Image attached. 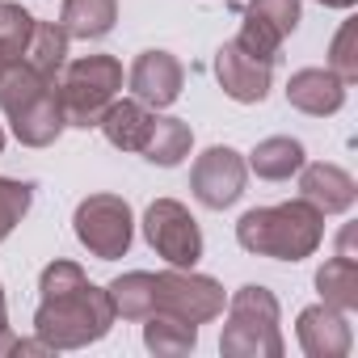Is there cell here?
I'll return each instance as SVG.
<instances>
[{
	"instance_id": "6da1fadb",
	"label": "cell",
	"mask_w": 358,
	"mask_h": 358,
	"mask_svg": "<svg viewBox=\"0 0 358 358\" xmlns=\"http://www.w3.org/2000/svg\"><path fill=\"white\" fill-rule=\"evenodd\" d=\"M110 324H114L110 291H97L80 266L55 262L43 270V303H38L34 329L51 350L89 345V341L106 337Z\"/></svg>"
},
{
	"instance_id": "7a4b0ae2",
	"label": "cell",
	"mask_w": 358,
	"mask_h": 358,
	"mask_svg": "<svg viewBox=\"0 0 358 358\" xmlns=\"http://www.w3.org/2000/svg\"><path fill=\"white\" fill-rule=\"evenodd\" d=\"M324 232V211H316L308 199L299 203H282V207H262L249 211L236 224V241L249 253L262 257H278V262H299L320 245Z\"/></svg>"
},
{
	"instance_id": "3957f363",
	"label": "cell",
	"mask_w": 358,
	"mask_h": 358,
	"mask_svg": "<svg viewBox=\"0 0 358 358\" xmlns=\"http://www.w3.org/2000/svg\"><path fill=\"white\" fill-rule=\"evenodd\" d=\"M0 110L9 114L17 139L30 143V148L55 143V135L68 127V122H64V106H59L55 85L43 80V76H34L22 59L9 64V72L0 76Z\"/></svg>"
},
{
	"instance_id": "277c9868",
	"label": "cell",
	"mask_w": 358,
	"mask_h": 358,
	"mask_svg": "<svg viewBox=\"0 0 358 358\" xmlns=\"http://www.w3.org/2000/svg\"><path fill=\"white\" fill-rule=\"evenodd\" d=\"M118 89H122V64H118V59H110V55L76 59V64L64 72V85H59L64 122L85 127V131L97 127Z\"/></svg>"
},
{
	"instance_id": "5b68a950",
	"label": "cell",
	"mask_w": 358,
	"mask_h": 358,
	"mask_svg": "<svg viewBox=\"0 0 358 358\" xmlns=\"http://www.w3.org/2000/svg\"><path fill=\"white\" fill-rule=\"evenodd\" d=\"M224 354H282V337H278V303L266 287H241V295L232 299L228 312V329L220 337Z\"/></svg>"
},
{
	"instance_id": "8992f818",
	"label": "cell",
	"mask_w": 358,
	"mask_h": 358,
	"mask_svg": "<svg viewBox=\"0 0 358 358\" xmlns=\"http://www.w3.org/2000/svg\"><path fill=\"white\" fill-rule=\"evenodd\" d=\"M143 236L148 245L177 270H186L203 257V232L194 224V215L182 207V203H173V199H160L148 207L143 215Z\"/></svg>"
},
{
	"instance_id": "52a82bcc",
	"label": "cell",
	"mask_w": 358,
	"mask_h": 358,
	"mask_svg": "<svg viewBox=\"0 0 358 358\" xmlns=\"http://www.w3.org/2000/svg\"><path fill=\"white\" fill-rule=\"evenodd\" d=\"M76 236L80 245L110 262V257H122L131 249V207L114 194H93L76 207Z\"/></svg>"
},
{
	"instance_id": "ba28073f",
	"label": "cell",
	"mask_w": 358,
	"mask_h": 358,
	"mask_svg": "<svg viewBox=\"0 0 358 358\" xmlns=\"http://www.w3.org/2000/svg\"><path fill=\"white\" fill-rule=\"evenodd\" d=\"M156 312H169L186 324H203L224 312V287L215 278L182 274L173 266L169 274H156Z\"/></svg>"
},
{
	"instance_id": "9c48e42d",
	"label": "cell",
	"mask_w": 358,
	"mask_h": 358,
	"mask_svg": "<svg viewBox=\"0 0 358 358\" xmlns=\"http://www.w3.org/2000/svg\"><path fill=\"white\" fill-rule=\"evenodd\" d=\"M190 186H194V199L211 211H224L241 199L245 190V160L232 152V148H207L190 173Z\"/></svg>"
},
{
	"instance_id": "30bf717a",
	"label": "cell",
	"mask_w": 358,
	"mask_h": 358,
	"mask_svg": "<svg viewBox=\"0 0 358 358\" xmlns=\"http://www.w3.org/2000/svg\"><path fill=\"white\" fill-rule=\"evenodd\" d=\"M295 22H299V0H249L245 30L236 34V43L274 64V51L295 30Z\"/></svg>"
},
{
	"instance_id": "8fae6325",
	"label": "cell",
	"mask_w": 358,
	"mask_h": 358,
	"mask_svg": "<svg viewBox=\"0 0 358 358\" xmlns=\"http://www.w3.org/2000/svg\"><path fill=\"white\" fill-rule=\"evenodd\" d=\"M215 72H220V85L232 101H262L266 89H270V59L245 51L241 43H224L220 55H215Z\"/></svg>"
},
{
	"instance_id": "7c38bea8",
	"label": "cell",
	"mask_w": 358,
	"mask_h": 358,
	"mask_svg": "<svg viewBox=\"0 0 358 358\" xmlns=\"http://www.w3.org/2000/svg\"><path fill=\"white\" fill-rule=\"evenodd\" d=\"M182 76H186L182 64L169 51H143L131 68V93H135V101H143L152 110H164L182 93Z\"/></svg>"
},
{
	"instance_id": "4fadbf2b",
	"label": "cell",
	"mask_w": 358,
	"mask_h": 358,
	"mask_svg": "<svg viewBox=\"0 0 358 358\" xmlns=\"http://www.w3.org/2000/svg\"><path fill=\"white\" fill-rule=\"evenodd\" d=\"M299 345L312 354V358H333V354H345L350 350V324L341 312L333 308H308L299 316Z\"/></svg>"
},
{
	"instance_id": "5bb4252c",
	"label": "cell",
	"mask_w": 358,
	"mask_h": 358,
	"mask_svg": "<svg viewBox=\"0 0 358 358\" xmlns=\"http://www.w3.org/2000/svg\"><path fill=\"white\" fill-rule=\"evenodd\" d=\"M341 97H345L341 76H333L324 68H303L287 85V101L295 110H303V114H333L341 106Z\"/></svg>"
},
{
	"instance_id": "9a60e30c",
	"label": "cell",
	"mask_w": 358,
	"mask_h": 358,
	"mask_svg": "<svg viewBox=\"0 0 358 358\" xmlns=\"http://www.w3.org/2000/svg\"><path fill=\"white\" fill-rule=\"evenodd\" d=\"M299 190H303V199L316 211H350V203H354V177L345 169H337V164H308Z\"/></svg>"
},
{
	"instance_id": "2e32d148",
	"label": "cell",
	"mask_w": 358,
	"mask_h": 358,
	"mask_svg": "<svg viewBox=\"0 0 358 358\" xmlns=\"http://www.w3.org/2000/svg\"><path fill=\"white\" fill-rule=\"evenodd\" d=\"M22 64H26L34 76H43V80L55 85V76H59L64 64H68V30L55 26V22H34L30 43H26V51H22Z\"/></svg>"
},
{
	"instance_id": "e0dca14e",
	"label": "cell",
	"mask_w": 358,
	"mask_h": 358,
	"mask_svg": "<svg viewBox=\"0 0 358 358\" xmlns=\"http://www.w3.org/2000/svg\"><path fill=\"white\" fill-rule=\"evenodd\" d=\"M152 118H156V114H152L143 101H110L97 127L106 131V139H110L114 148H122V152H139V148L148 143Z\"/></svg>"
},
{
	"instance_id": "ac0fdd59",
	"label": "cell",
	"mask_w": 358,
	"mask_h": 358,
	"mask_svg": "<svg viewBox=\"0 0 358 358\" xmlns=\"http://www.w3.org/2000/svg\"><path fill=\"white\" fill-rule=\"evenodd\" d=\"M118 17V0H64V17L59 26L68 38H101L114 30Z\"/></svg>"
},
{
	"instance_id": "d6986e66",
	"label": "cell",
	"mask_w": 358,
	"mask_h": 358,
	"mask_svg": "<svg viewBox=\"0 0 358 358\" xmlns=\"http://www.w3.org/2000/svg\"><path fill=\"white\" fill-rule=\"evenodd\" d=\"M110 303H114V316L122 320H143L156 312V274H122L118 282H110Z\"/></svg>"
},
{
	"instance_id": "ffe728a7",
	"label": "cell",
	"mask_w": 358,
	"mask_h": 358,
	"mask_svg": "<svg viewBox=\"0 0 358 358\" xmlns=\"http://www.w3.org/2000/svg\"><path fill=\"white\" fill-rule=\"evenodd\" d=\"M152 164H177L186 152H190V127L182 118H152V131H148V143L139 148Z\"/></svg>"
},
{
	"instance_id": "44dd1931",
	"label": "cell",
	"mask_w": 358,
	"mask_h": 358,
	"mask_svg": "<svg viewBox=\"0 0 358 358\" xmlns=\"http://www.w3.org/2000/svg\"><path fill=\"white\" fill-rule=\"evenodd\" d=\"M143 320H148L143 341H148L152 354H190L194 341H199V329H194V324L177 320V316H169V312H152V316H143Z\"/></svg>"
},
{
	"instance_id": "7402d4cb",
	"label": "cell",
	"mask_w": 358,
	"mask_h": 358,
	"mask_svg": "<svg viewBox=\"0 0 358 358\" xmlns=\"http://www.w3.org/2000/svg\"><path fill=\"white\" fill-rule=\"evenodd\" d=\"M316 287H320V295H324L329 303H337V308H354V303H358V266H354V257L345 253V245H341V253H337L329 266H320Z\"/></svg>"
},
{
	"instance_id": "603a6c76",
	"label": "cell",
	"mask_w": 358,
	"mask_h": 358,
	"mask_svg": "<svg viewBox=\"0 0 358 358\" xmlns=\"http://www.w3.org/2000/svg\"><path fill=\"white\" fill-rule=\"evenodd\" d=\"M299 164H303V148L295 139H287V135H274V139L257 143V152H253V173L257 177H270V182L291 177Z\"/></svg>"
},
{
	"instance_id": "cb8c5ba5",
	"label": "cell",
	"mask_w": 358,
	"mask_h": 358,
	"mask_svg": "<svg viewBox=\"0 0 358 358\" xmlns=\"http://www.w3.org/2000/svg\"><path fill=\"white\" fill-rule=\"evenodd\" d=\"M30 30H34V17L22 5L0 0V51H5L9 59H22V51L30 43Z\"/></svg>"
},
{
	"instance_id": "d4e9b609",
	"label": "cell",
	"mask_w": 358,
	"mask_h": 358,
	"mask_svg": "<svg viewBox=\"0 0 358 358\" xmlns=\"http://www.w3.org/2000/svg\"><path fill=\"white\" fill-rule=\"evenodd\" d=\"M30 199H34V190L26 182H9V177H0V241L22 224V215L30 211Z\"/></svg>"
},
{
	"instance_id": "484cf974",
	"label": "cell",
	"mask_w": 358,
	"mask_h": 358,
	"mask_svg": "<svg viewBox=\"0 0 358 358\" xmlns=\"http://www.w3.org/2000/svg\"><path fill=\"white\" fill-rule=\"evenodd\" d=\"M350 43H354V26H345V30L337 34V47H333V64L341 68V80H354V76H358V64H354V55H350Z\"/></svg>"
},
{
	"instance_id": "4316f807",
	"label": "cell",
	"mask_w": 358,
	"mask_h": 358,
	"mask_svg": "<svg viewBox=\"0 0 358 358\" xmlns=\"http://www.w3.org/2000/svg\"><path fill=\"white\" fill-rule=\"evenodd\" d=\"M13 350H17V337L9 333V320H5L0 324V354H13Z\"/></svg>"
},
{
	"instance_id": "83f0119b",
	"label": "cell",
	"mask_w": 358,
	"mask_h": 358,
	"mask_svg": "<svg viewBox=\"0 0 358 358\" xmlns=\"http://www.w3.org/2000/svg\"><path fill=\"white\" fill-rule=\"evenodd\" d=\"M9 64H17V59H9L5 51H0V76H5V72H9Z\"/></svg>"
},
{
	"instance_id": "f1b7e54d",
	"label": "cell",
	"mask_w": 358,
	"mask_h": 358,
	"mask_svg": "<svg viewBox=\"0 0 358 358\" xmlns=\"http://www.w3.org/2000/svg\"><path fill=\"white\" fill-rule=\"evenodd\" d=\"M324 5H337V9H350V5H354V0H324Z\"/></svg>"
},
{
	"instance_id": "f546056e",
	"label": "cell",
	"mask_w": 358,
	"mask_h": 358,
	"mask_svg": "<svg viewBox=\"0 0 358 358\" xmlns=\"http://www.w3.org/2000/svg\"><path fill=\"white\" fill-rule=\"evenodd\" d=\"M0 148H5V131H0Z\"/></svg>"
},
{
	"instance_id": "4dcf8cb0",
	"label": "cell",
	"mask_w": 358,
	"mask_h": 358,
	"mask_svg": "<svg viewBox=\"0 0 358 358\" xmlns=\"http://www.w3.org/2000/svg\"><path fill=\"white\" fill-rule=\"evenodd\" d=\"M0 299H5V295H0Z\"/></svg>"
}]
</instances>
